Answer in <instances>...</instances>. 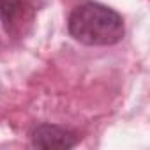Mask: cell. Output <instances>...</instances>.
Returning <instances> with one entry per match:
<instances>
[{"label": "cell", "instance_id": "1", "mask_svg": "<svg viewBox=\"0 0 150 150\" xmlns=\"http://www.w3.org/2000/svg\"><path fill=\"white\" fill-rule=\"evenodd\" d=\"M69 34L87 46H113L124 39L122 16L99 2H85L74 7L67 20Z\"/></svg>", "mask_w": 150, "mask_h": 150}, {"label": "cell", "instance_id": "2", "mask_svg": "<svg viewBox=\"0 0 150 150\" xmlns=\"http://www.w3.org/2000/svg\"><path fill=\"white\" fill-rule=\"evenodd\" d=\"M35 0H0V23L14 39L27 35L35 20Z\"/></svg>", "mask_w": 150, "mask_h": 150}, {"label": "cell", "instance_id": "3", "mask_svg": "<svg viewBox=\"0 0 150 150\" xmlns=\"http://www.w3.org/2000/svg\"><path fill=\"white\" fill-rule=\"evenodd\" d=\"M80 141V136L62 125L41 124L32 131V146L35 148H72Z\"/></svg>", "mask_w": 150, "mask_h": 150}]
</instances>
